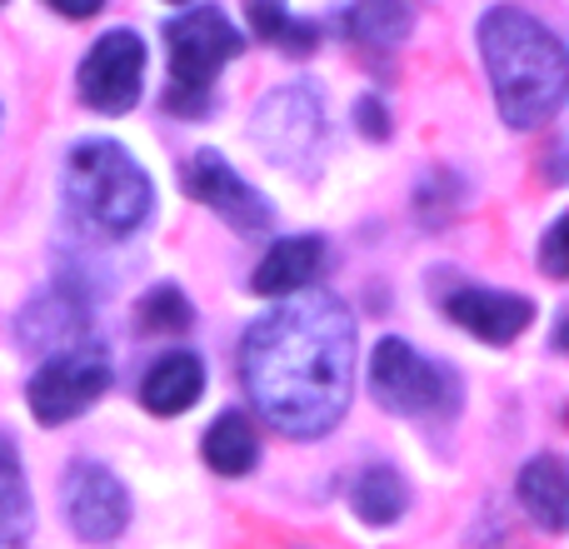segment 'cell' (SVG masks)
<instances>
[{
  "label": "cell",
  "instance_id": "cell-1",
  "mask_svg": "<svg viewBox=\"0 0 569 549\" xmlns=\"http://www.w3.org/2000/svg\"><path fill=\"white\" fill-rule=\"evenodd\" d=\"M250 405L290 440H320L350 410L355 315L340 295L300 290L266 310L240 340Z\"/></svg>",
  "mask_w": 569,
  "mask_h": 549
},
{
  "label": "cell",
  "instance_id": "cell-2",
  "mask_svg": "<svg viewBox=\"0 0 569 549\" xmlns=\"http://www.w3.org/2000/svg\"><path fill=\"white\" fill-rule=\"evenodd\" d=\"M480 56L490 76L495 106L505 126L540 130L565 106L569 90V56L545 20L520 6H495L480 20Z\"/></svg>",
  "mask_w": 569,
  "mask_h": 549
},
{
  "label": "cell",
  "instance_id": "cell-3",
  "mask_svg": "<svg viewBox=\"0 0 569 549\" xmlns=\"http://www.w3.org/2000/svg\"><path fill=\"white\" fill-rule=\"evenodd\" d=\"M66 210L90 240H130L146 230L156 190L126 146L90 136L66 156Z\"/></svg>",
  "mask_w": 569,
  "mask_h": 549
},
{
  "label": "cell",
  "instance_id": "cell-4",
  "mask_svg": "<svg viewBox=\"0 0 569 549\" xmlns=\"http://www.w3.org/2000/svg\"><path fill=\"white\" fill-rule=\"evenodd\" d=\"M166 50H170L166 110L180 120H200L216 106L220 70L246 50V30L230 26L226 10L200 6V10H186V16L166 20Z\"/></svg>",
  "mask_w": 569,
  "mask_h": 549
},
{
  "label": "cell",
  "instance_id": "cell-5",
  "mask_svg": "<svg viewBox=\"0 0 569 549\" xmlns=\"http://www.w3.org/2000/svg\"><path fill=\"white\" fill-rule=\"evenodd\" d=\"M250 136H256L260 156L270 166L290 170V176H315L325 156V100L320 86L295 80V86L270 90L250 116Z\"/></svg>",
  "mask_w": 569,
  "mask_h": 549
},
{
  "label": "cell",
  "instance_id": "cell-6",
  "mask_svg": "<svg viewBox=\"0 0 569 549\" xmlns=\"http://www.w3.org/2000/svg\"><path fill=\"white\" fill-rule=\"evenodd\" d=\"M370 395L390 415H445L460 405V380L455 370L410 350L400 335H385L370 355Z\"/></svg>",
  "mask_w": 569,
  "mask_h": 549
},
{
  "label": "cell",
  "instance_id": "cell-7",
  "mask_svg": "<svg viewBox=\"0 0 569 549\" xmlns=\"http://www.w3.org/2000/svg\"><path fill=\"white\" fill-rule=\"evenodd\" d=\"M110 390V360L96 340L76 345V350H60L30 375V415L40 425H70L76 415H86L100 395Z\"/></svg>",
  "mask_w": 569,
  "mask_h": 549
},
{
  "label": "cell",
  "instance_id": "cell-8",
  "mask_svg": "<svg viewBox=\"0 0 569 549\" xmlns=\"http://www.w3.org/2000/svg\"><path fill=\"white\" fill-rule=\"evenodd\" d=\"M180 180H186L190 200H200L210 216H220L230 230H240V236H266V230L276 226V206H270L220 150H196V156L186 160V170H180Z\"/></svg>",
  "mask_w": 569,
  "mask_h": 549
},
{
  "label": "cell",
  "instance_id": "cell-9",
  "mask_svg": "<svg viewBox=\"0 0 569 549\" xmlns=\"http://www.w3.org/2000/svg\"><path fill=\"white\" fill-rule=\"evenodd\" d=\"M140 80H146V40L136 30H106L96 46L86 50L76 70L80 100L100 116H126L140 100Z\"/></svg>",
  "mask_w": 569,
  "mask_h": 549
},
{
  "label": "cell",
  "instance_id": "cell-10",
  "mask_svg": "<svg viewBox=\"0 0 569 549\" xmlns=\"http://www.w3.org/2000/svg\"><path fill=\"white\" fill-rule=\"evenodd\" d=\"M16 335L30 355H60L90 345V290L80 280H60L20 310Z\"/></svg>",
  "mask_w": 569,
  "mask_h": 549
},
{
  "label": "cell",
  "instance_id": "cell-11",
  "mask_svg": "<svg viewBox=\"0 0 569 549\" xmlns=\"http://www.w3.org/2000/svg\"><path fill=\"white\" fill-rule=\"evenodd\" d=\"M66 520L80 540H116L130 520V495L106 465L96 460H76L66 470Z\"/></svg>",
  "mask_w": 569,
  "mask_h": 549
},
{
  "label": "cell",
  "instance_id": "cell-12",
  "mask_svg": "<svg viewBox=\"0 0 569 549\" xmlns=\"http://www.w3.org/2000/svg\"><path fill=\"white\" fill-rule=\"evenodd\" d=\"M445 315L455 325L475 335L485 345H510L515 335H525V325L535 320V300L515 290H475V285H460V290L445 295Z\"/></svg>",
  "mask_w": 569,
  "mask_h": 549
},
{
  "label": "cell",
  "instance_id": "cell-13",
  "mask_svg": "<svg viewBox=\"0 0 569 549\" xmlns=\"http://www.w3.org/2000/svg\"><path fill=\"white\" fill-rule=\"evenodd\" d=\"M325 240L320 236H290V240H276L266 250V260L250 274V290L256 295H270V300H290V295L310 290L315 274L325 270Z\"/></svg>",
  "mask_w": 569,
  "mask_h": 549
},
{
  "label": "cell",
  "instance_id": "cell-14",
  "mask_svg": "<svg viewBox=\"0 0 569 549\" xmlns=\"http://www.w3.org/2000/svg\"><path fill=\"white\" fill-rule=\"evenodd\" d=\"M200 390H206V365H200V355L170 350V355H160L146 370V380H140V405H146L150 415H186L190 405L200 400Z\"/></svg>",
  "mask_w": 569,
  "mask_h": 549
},
{
  "label": "cell",
  "instance_id": "cell-15",
  "mask_svg": "<svg viewBox=\"0 0 569 549\" xmlns=\"http://www.w3.org/2000/svg\"><path fill=\"white\" fill-rule=\"evenodd\" d=\"M200 455H206V465L216 475H226V480H240V475H250L260 465V440H256V425H250V415L226 410L206 430V440H200Z\"/></svg>",
  "mask_w": 569,
  "mask_h": 549
},
{
  "label": "cell",
  "instance_id": "cell-16",
  "mask_svg": "<svg viewBox=\"0 0 569 549\" xmlns=\"http://www.w3.org/2000/svg\"><path fill=\"white\" fill-rule=\"evenodd\" d=\"M520 505L530 510V520L540 530L560 535L565 530V510H569V485H565V465L555 455H535L520 470Z\"/></svg>",
  "mask_w": 569,
  "mask_h": 549
},
{
  "label": "cell",
  "instance_id": "cell-17",
  "mask_svg": "<svg viewBox=\"0 0 569 549\" xmlns=\"http://www.w3.org/2000/svg\"><path fill=\"white\" fill-rule=\"evenodd\" d=\"M36 530V505H30V485L20 470L16 440L0 435V549H20Z\"/></svg>",
  "mask_w": 569,
  "mask_h": 549
},
{
  "label": "cell",
  "instance_id": "cell-18",
  "mask_svg": "<svg viewBox=\"0 0 569 549\" xmlns=\"http://www.w3.org/2000/svg\"><path fill=\"white\" fill-rule=\"evenodd\" d=\"M345 30L370 50H395L410 40L415 10L410 0H355L350 16H345Z\"/></svg>",
  "mask_w": 569,
  "mask_h": 549
},
{
  "label": "cell",
  "instance_id": "cell-19",
  "mask_svg": "<svg viewBox=\"0 0 569 549\" xmlns=\"http://www.w3.org/2000/svg\"><path fill=\"white\" fill-rule=\"evenodd\" d=\"M246 16H250V30H256L266 46L284 50V56H310L320 46V26H305L284 10V0H246Z\"/></svg>",
  "mask_w": 569,
  "mask_h": 549
},
{
  "label": "cell",
  "instance_id": "cell-20",
  "mask_svg": "<svg viewBox=\"0 0 569 549\" xmlns=\"http://www.w3.org/2000/svg\"><path fill=\"white\" fill-rule=\"evenodd\" d=\"M350 505L365 525H395L405 515V505H410V490H405V480L390 465H375V470H365L360 480H355Z\"/></svg>",
  "mask_w": 569,
  "mask_h": 549
},
{
  "label": "cell",
  "instance_id": "cell-21",
  "mask_svg": "<svg viewBox=\"0 0 569 549\" xmlns=\"http://www.w3.org/2000/svg\"><path fill=\"white\" fill-rule=\"evenodd\" d=\"M136 320L146 335H186L190 320H196V310H190V300L176 290V285H156L150 295H140Z\"/></svg>",
  "mask_w": 569,
  "mask_h": 549
},
{
  "label": "cell",
  "instance_id": "cell-22",
  "mask_svg": "<svg viewBox=\"0 0 569 549\" xmlns=\"http://www.w3.org/2000/svg\"><path fill=\"white\" fill-rule=\"evenodd\" d=\"M355 126H360V136H370V140H390V116H385L380 96H360V106H355Z\"/></svg>",
  "mask_w": 569,
  "mask_h": 549
},
{
  "label": "cell",
  "instance_id": "cell-23",
  "mask_svg": "<svg viewBox=\"0 0 569 549\" xmlns=\"http://www.w3.org/2000/svg\"><path fill=\"white\" fill-rule=\"evenodd\" d=\"M540 266L550 280H565V270H569V260H565V216L555 220L550 230H545V246H540Z\"/></svg>",
  "mask_w": 569,
  "mask_h": 549
},
{
  "label": "cell",
  "instance_id": "cell-24",
  "mask_svg": "<svg viewBox=\"0 0 569 549\" xmlns=\"http://www.w3.org/2000/svg\"><path fill=\"white\" fill-rule=\"evenodd\" d=\"M56 16H66V20H86V16H96L106 0H46Z\"/></svg>",
  "mask_w": 569,
  "mask_h": 549
}]
</instances>
